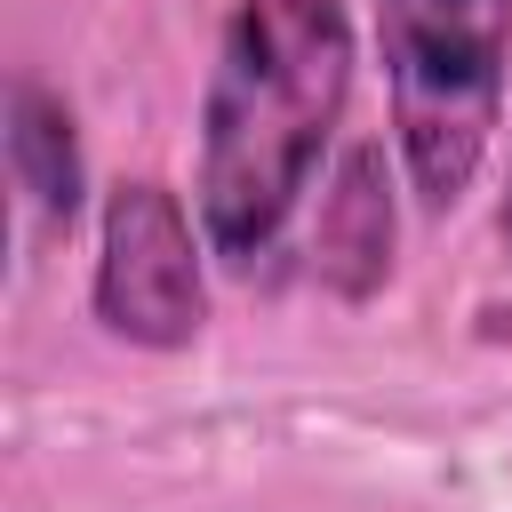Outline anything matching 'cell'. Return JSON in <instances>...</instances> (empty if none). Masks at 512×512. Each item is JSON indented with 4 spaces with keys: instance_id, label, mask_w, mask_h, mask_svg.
<instances>
[{
    "instance_id": "obj_1",
    "label": "cell",
    "mask_w": 512,
    "mask_h": 512,
    "mask_svg": "<svg viewBox=\"0 0 512 512\" xmlns=\"http://www.w3.org/2000/svg\"><path fill=\"white\" fill-rule=\"evenodd\" d=\"M352 88V24L336 0H240L200 112V224L224 264H256Z\"/></svg>"
},
{
    "instance_id": "obj_2",
    "label": "cell",
    "mask_w": 512,
    "mask_h": 512,
    "mask_svg": "<svg viewBox=\"0 0 512 512\" xmlns=\"http://www.w3.org/2000/svg\"><path fill=\"white\" fill-rule=\"evenodd\" d=\"M400 160L424 208H456L504 112L512 0H376Z\"/></svg>"
},
{
    "instance_id": "obj_3",
    "label": "cell",
    "mask_w": 512,
    "mask_h": 512,
    "mask_svg": "<svg viewBox=\"0 0 512 512\" xmlns=\"http://www.w3.org/2000/svg\"><path fill=\"white\" fill-rule=\"evenodd\" d=\"M96 312L112 336L176 352L208 320L200 240L168 184H120L104 200V256H96Z\"/></svg>"
},
{
    "instance_id": "obj_4",
    "label": "cell",
    "mask_w": 512,
    "mask_h": 512,
    "mask_svg": "<svg viewBox=\"0 0 512 512\" xmlns=\"http://www.w3.org/2000/svg\"><path fill=\"white\" fill-rule=\"evenodd\" d=\"M392 264V200L376 184V152H352L328 208H320V272L344 296H368Z\"/></svg>"
},
{
    "instance_id": "obj_5",
    "label": "cell",
    "mask_w": 512,
    "mask_h": 512,
    "mask_svg": "<svg viewBox=\"0 0 512 512\" xmlns=\"http://www.w3.org/2000/svg\"><path fill=\"white\" fill-rule=\"evenodd\" d=\"M8 152H16V176L24 192L40 200L48 224H72L80 208V144H72V112L40 88H16V128H8Z\"/></svg>"
},
{
    "instance_id": "obj_6",
    "label": "cell",
    "mask_w": 512,
    "mask_h": 512,
    "mask_svg": "<svg viewBox=\"0 0 512 512\" xmlns=\"http://www.w3.org/2000/svg\"><path fill=\"white\" fill-rule=\"evenodd\" d=\"M504 232H512V184H504Z\"/></svg>"
}]
</instances>
